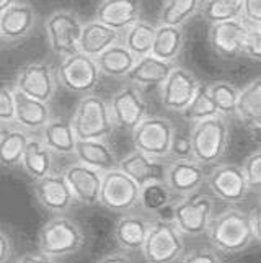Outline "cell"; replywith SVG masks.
<instances>
[{
	"mask_svg": "<svg viewBox=\"0 0 261 263\" xmlns=\"http://www.w3.org/2000/svg\"><path fill=\"white\" fill-rule=\"evenodd\" d=\"M75 157L78 162L92 167L102 174L119 168V160L116 152L106 141H78L75 149Z\"/></svg>",
	"mask_w": 261,
	"mask_h": 263,
	"instance_id": "26",
	"label": "cell"
},
{
	"mask_svg": "<svg viewBox=\"0 0 261 263\" xmlns=\"http://www.w3.org/2000/svg\"><path fill=\"white\" fill-rule=\"evenodd\" d=\"M38 15L28 2H16L7 10L0 12V38L4 48L18 46L33 34Z\"/></svg>",
	"mask_w": 261,
	"mask_h": 263,
	"instance_id": "15",
	"label": "cell"
},
{
	"mask_svg": "<svg viewBox=\"0 0 261 263\" xmlns=\"http://www.w3.org/2000/svg\"><path fill=\"white\" fill-rule=\"evenodd\" d=\"M12 85L16 92L41 100L44 103H51L59 85L57 69L44 61L28 62L18 69Z\"/></svg>",
	"mask_w": 261,
	"mask_h": 263,
	"instance_id": "10",
	"label": "cell"
},
{
	"mask_svg": "<svg viewBox=\"0 0 261 263\" xmlns=\"http://www.w3.org/2000/svg\"><path fill=\"white\" fill-rule=\"evenodd\" d=\"M33 193L43 210L54 216L69 213L72 206L77 203L64 174H57V172H52L48 177L34 181Z\"/></svg>",
	"mask_w": 261,
	"mask_h": 263,
	"instance_id": "14",
	"label": "cell"
},
{
	"mask_svg": "<svg viewBox=\"0 0 261 263\" xmlns=\"http://www.w3.org/2000/svg\"><path fill=\"white\" fill-rule=\"evenodd\" d=\"M175 67H176L175 62L162 61L155 58L154 54H150V56L137 59L136 66L129 72L128 79L131 84H136L140 88L162 87L167 82V79L170 77Z\"/></svg>",
	"mask_w": 261,
	"mask_h": 263,
	"instance_id": "23",
	"label": "cell"
},
{
	"mask_svg": "<svg viewBox=\"0 0 261 263\" xmlns=\"http://www.w3.org/2000/svg\"><path fill=\"white\" fill-rule=\"evenodd\" d=\"M16 92V90H15ZM51 108L49 103L36 100L22 92H16V116L15 124L26 129L28 133L43 131L44 126L51 121Z\"/></svg>",
	"mask_w": 261,
	"mask_h": 263,
	"instance_id": "25",
	"label": "cell"
},
{
	"mask_svg": "<svg viewBox=\"0 0 261 263\" xmlns=\"http://www.w3.org/2000/svg\"><path fill=\"white\" fill-rule=\"evenodd\" d=\"M119 31L110 28L98 20L87 22L84 25L82 38H80V52L93 59L100 58L106 49L119 43Z\"/></svg>",
	"mask_w": 261,
	"mask_h": 263,
	"instance_id": "28",
	"label": "cell"
},
{
	"mask_svg": "<svg viewBox=\"0 0 261 263\" xmlns=\"http://www.w3.org/2000/svg\"><path fill=\"white\" fill-rule=\"evenodd\" d=\"M191 142L194 159L206 165H217L229 147L230 128L226 116H214L193 124Z\"/></svg>",
	"mask_w": 261,
	"mask_h": 263,
	"instance_id": "4",
	"label": "cell"
},
{
	"mask_svg": "<svg viewBox=\"0 0 261 263\" xmlns=\"http://www.w3.org/2000/svg\"><path fill=\"white\" fill-rule=\"evenodd\" d=\"M244 172L253 192L261 193V149H256L244 160Z\"/></svg>",
	"mask_w": 261,
	"mask_h": 263,
	"instance_id": "40",
	"label": "cell"
},
{
	"mask_svg": "<svg viewBox=\"0 0 261 263\" xmlns=\"http://www.w3.org/2000/svg\"><path fill=\"white\" fill-rule=\"evenodd\" d=\"M140 201V186L123 170L116 168L103 175L100 206L118 214L131 213Z\"/></svg>",
	"mask_w": 261,
	"mask_h": 263,
	"instance_id": "11",
	"label": "cell"
},
{
	"mask_svg": "<svg viewBox=\"0 0 261 263\" xmlns=\"http://www.w3.org/2000/svg\"><path fill=\"white\" fill-rule=\"evenodd\" d=\"M179 263H222V258L215 249L201 247L186 252Z\"/></svg>",
	"mask_w": 261,
	"mask_h": 263,
	"instance_id": "42",
	"label": "cell"
},
{
	"mask_svg": "<svg viewBox=\"0 0 261 263\" xmlns=\"http://www.w3.org/2000/svg\"><path fill=\"white\" fill-rule=\"evenodd\" d=\"M199 15L209 25L238 20L244 15V0H204Z\"/></svg>",
	"mask_w": 261,
	"mask_h": 263,
	"instance_id": "36",
	"label": "cell"
},
{
	"mask_svg": "<svg viewBox=\"0 0 261 263\" xmlns=\"http://www.w3.org/2000/svg\"><path fill=\"white\" fill-rule=\"evenodd\" d=\"M173 123L164 116H147L136 129L131 133L132 146L158 160H165L172 154V142L175 138Z\"/></svg>",
	"mask_w": 261,
	"mask_h": 263,
	"instance_id": "8",
	"label": "cell"
},
{
	"mask_svg": "<svg viewBox=\"0 0 261 263\" xmlns=\"http://www.w3.org/2000/svg\"><path fill=\"white\" fill-rule=\"evenodd\" d=\"M185 48V31L182 26H170V25H157V34L152 54L155 58L175 62Z\"/></svg>",
	"mask_w": 261,
	"mask_h": 263,
	"instance_id": "32",
	"label": "cell"
},
{
	"mask_svg": "<svg viewBox=\"0 0 261 263\" xmlns=\"http://www.w3.org/2000/svg\"><path fill=\"white\" fill-rule=\"evenodd\" d=\"M235 116L253 131L261 126V77L250 80L240 90Z\"/></svg>",
	"mask_w": 261,
	"mask_h": 263,
	"instance_id": "30",
	"label": "cell"
},
{
	"mask_svg": "<svg viewBox=\"0 0 261 263\" xmlns=\"http://www.w3.org/2000/svg\"><path fill=\"white\" fill-rule=\"evenodd\" d=\"M167 165L168 164H164V160L146 156L136 149L119 160V170L129 175L140 188L152 181H165Z\"/></svg>",
	"mask_w": 261,
	"mask_h": 263,
	"instance_id": "22",
	"label": "cell"
},
{
	"mask_svg": "<svg viewBox=\"0 0 261 263\" xmlns=\"http://www.w3.org/2000/svg\"><path fill=\"white\" fill-rule=\"evenodd\" d=\"M250 26L244 18L209 25L208 40L214 52L222 59H235L244 56V46Z\"/></svg>",
	"mask_w": 261,
	"mask_h": 263,
	"instance_id": "17",
	"label": "cell"
},
{
	"mask_svg": "<svg viewBox=\"0 0 261 263\" xmlns=\"http://www.w3.org/2000/svg\"><path fill=\"white\" fill-rule=\"evenodd\" d=\"M102 70L96 59L77 52L74 56L62 59L57 67L59 85L77 95H90L100 84Z\"/></svg>",
	"mask_w": 261,
	"mask_h": 263,
	"instance_id": "9",
	"label": "cell"
},
{
	"mask_svg": "<svg viewBox=\"0 0 261 263\" xmlns=\"http://www.w3.org/2000/svg\"><path fill=\"white\" fill-rule=\"evenodd\" d=\"M172 160H185V159H194L193 152V142L191 134L176 133L173 142H172V154H170Z\"/></svg>",
	"mask_w": 261,
	"mask_h": 263,
	"instance_id": "41",
	"label": "cell"
},
{
	"mask_svg": "<svg viewBox=\"0 0 261 263\" xmlns=\"http://www.w3.org/2000/svg\"><path fill=\"white\" fill-rule=\"evenodd\" d=\"M16 2H20V0H0V12L7 10V8H10V7L15 5Z\"/></svg>",
	"mask_w": 261,
	"mask_h": 263,
	"instance_id": "49",
	"label": "cell"
},
{
	"mask_svg": "<svg viewBox=\"0 0 261 263\" xmlns=\"http://www.w3.org/2000/svg\"><path fill=\"white\" fill-rule=\"evenodd\" d=\"M85 243L80 224L69 216H52L38 232V250L52 258L75 255Z\"/></svg>",
	"mask_w": 261,
	"mask_h": 263,
	"instance_id": "2",
	"label": "cell"
},
{
	"mask_svg": "<svg viewBox=\"0 0 261 263\" xmlns=\"http://www.w3.org/2000/svg\"><path fill=\"white\" fill-rule=\"evenodd\" d=\"M52 164H54V154L51 152V149L43 142L41 138L31 136L23 156L22 168L34 181H38L52 174Z\"/></svg>",
	"mask_w": 261,
	"mask_h": 263,
	"instance_id": "29",
	"label": "cell"
},
{
	"mask_svg": "<svg viewBox=\"0 0 261 263\" xmlns=\"http://www.w3.org/2000/svg\"><path fill=\"white\" fill-rule=\"evenodd\" d=\"M209 93L217 106L219 115L226 118L237 115L240 90L235 85L227 82V80H215V82L209 84Z\"/></svg>",
	"mask_w": 261,
	"mask_h": 263,
	"instance_id": "38",
	"label": "cell"
},
{
	"mask_svg": "<svg viewBox=\"0 0 261 263\" xmlns=\"http://www.w3.org/2000/svg\"><path fill=\"white\" fill-rule=\"evenodd\" d=\"M142 257L147 263H175L185 255V235L172 219H154Z\"/></svg>",
	"mask_w": 261,
	"mask_h": 263,
	"instance_id": "5",
	"label": "cell"
},
{
	"mask_svg": "<svg viewBox=\"0 0 261 263\" xmlns=\"http://www.w3.org/2000/svg\"><path fill=\"white\" fill-rule=\"evenodd\" d=\"M258 28H259V31H261V26H258Z\"/></svg>",
	"mask_w": 261,
	"mask_h": 263,
	"instance_id": "51",
	"label": "cell"
},
{
	"mask_svg": "<svg viewBox=\"0 0 261 263\" xmlns=\"http://www.w3.org/2000/svg\"><path fill=\"white\" fill-rule=\"evenodd\" d=\"M70 121L78 141H105L116 128L110 103L95 93L78 100Z\"/></svg>",
	"mask_w": 261,
	"mask_h": 263,
	"instance_id": "3",
	"label": "cell"
},
{
	"mask_svg": "<svg viewBox=\"0 0 261 263\" xmlns=\"http://www.w3.org/2000/svg\"><path fill=\"white\" fill-rule=\"evenodd\" d=\"M170 210H172L170 219L176 224L183 235L197 237V235L208 234L214 219V199L209 195L194 193L176 199Z\"/></svg>",
	"mask_w": 261,
	"mask_h": 263,
	"instance_id": "7",
	"label": "cell"
},
{
	"mask_svg": "<svg viewBox=\"0 0 261 263\" xmlns=\"http://www.w3.org/2000/svg\"><path fill=\"white\" fill-rule=\"evenodd\" d=\"M214 116H219V110L209 93V84H201L199 88H197V93L193 98V102L183 111V118L188 123L196 124Z\"/></svg>",
	"mask_w": 261,
	"mask_h": 263,
	"instance_id": "37",
	"label": "cell"
},
{
	"mask_svg": "<svg viewBox=\"0 0 261 263\" xmlns=\"http://www.w3.org/2000/svg\"><path fill=\"white\" fill-rule=\"evenodd\" d=\"M206 180H208V174H206L204 165L196 159L172 160L167 165L165 183L175 196L185 198L197 193Z\"/></svg>",
	"mask_w": 261,
	"mask_h": 263,
	"instance_id": "19",
	"label": "cell"
},
{
	"mask_svg": "<svg viewBox=\"0 0 261 263\" xmlns=\"http://www.w3.org/2000/svg\"><path fill=\"white\" fill-rule=\"evenodd\" d=\"M244 56L261 62V31L258 26H250L244 46Z\"/></svg>",
	"mask_w": 261,
	"mask_h": 263,
	"instance_id": "43",
	"label": "cell"
},
{
	"mask_svg": "<svg viewBox=\"0 0 261 263\" xmlns=\"http://www.w3.org/2000/svg\"><path fill=\"white\" fill-rule=\"evenodd\" d=\"M152 224H154V219H150L147 216L136 214L132 211L126 213L114 224L113 229L114 242L118 243V247L123 252L128 253L142 252Z\"/></svg>",
	"mask_w": 261,
	"mask_h": 263,
	"instance_id": "20",
	"label": "cell"
},
{
	"mask_svg": "<svg viewBox=\"0 0 261 263\" xmlns=\"http://www.w3.org/2000/svg\"><path fill=\"white\" fill-rule=\"evenodd\" d=\"M201 4V0H164L158 13V25L183 26L199 13Z\"/></svg>",
	"mask_w": 261,
	"mask_h": 263,
	"instance_id": "35",
	"label": "cell"
},
{
	"mask_svg": "<svg viewBox=\"0 0 261 263\" xmlns=\"http://www.w3.org/2000/svg\"><path fill=\"white\" fill-rule=\"evenodd\" d=\"M173 192L165 181H152L140 188L139 206L147 214H160L173 206Z\"/></svg>",
	"mask_w": 261,
	"mask_h": 263,
	"instance_id": "34",
	"label": "cell"
},
{
	"mask_svg": "<svg viewBox=\"0 0 261 263\" xmlns=\"http://www.w3.org/2000/svg\"><path fill=\"white\" fill-rule=\"evenodd\" d=\"M31 136L28 131L20 128L18 124H2V133H0V157H2V165L5 168H16L22 167L23 156Z\"/></svg>",
	"mask_w": 261,
	"mask_h": 263,
	"instance_id": "27",
	"label": "cell"
},
{
	"mask_svg": "<svg viewBox=\"0 0 261 263\" xmlns=\"http://www.w3.org/2000/svg\"><path fill=\"white\" fill-rule=\"evenodd\" d=\"M206 183L215 198L229 204H238L245 201L248 193L251 192L244 167L230 164V162L214 165L208 174Z\"/></svg>",
	"mask_w": 261,
	"mask_h": 263,
	"instance_id": "12",
	"label": "cell"
},
{
	"mask_svg": "<svg viewBox=\"0 0 261 263\" xmlns=\"http://www.w3.org/2000/svg\"><path fill=\"white\" fill-rule=\"evenodd\" d=\"M255 133H258V136H259V139H261V126H259V128H258V129H255Z\"/></svg>",
	"mask_w": 261,
	"mask_h": 263,
	"instance_id": "50",
	"label": "cell"
},
{
	"mask_svg": "<svg viewBox=\"0 0 261 263\" xmlns=\"http://www.w3.org/2000/svg\"><path fill=\"white\" fill-rule=\"evenodd\" d=\"M84 25L85 23H82L78 13L74 10L61 8L52 12L44 20V31H46L49 49L62 59L80 52Z\"/></svg>",
	"mask_w": 261,
	"mask_h": 263,
	"instance_id": "6",
	"label": "cell"
},
{
	"mask_svg": "<svg viewBox=\"0 0 261 263\" xmlns=\"http://www.w3.org/2000/svg\"><path fill=\"white\" fill-rule=\"evenodd\" d=\"M157 34V25L147 20H139L124 31V46L137 59L152 54Z\"/></svg>",
	"mask_w": 261,
	"mask_h": 263,
	"instance_id": "33",
	"label": "cell"
},
{
	"mask_svg": "<svg viewBox=\"0 0 261 263\" xmlns=\"http://www.w3.org/2000/svg\"><path fill=\"white\" fill-rule=\"evenodd\" d=\"M39 138L57 156H75L77 136L70 120L66 118H51V121L44 126Z\"/></svg>",
	"mask_w": 261,
	"mask_h": 263,
	"instance_id": "24",
	"label": "cell"
},
{
	"mask_svg": "<svg viewBox=\"0 0 261 263\" xmlns=\"http://www.w3.org/2000/svg\"><path fill=\"white\" fill-rule=\"evenodd\" d=\"M208 239L212 249L224 255H235L247 250L255 239L251 214L247 211L229 208L214 216L208 229Z\"/></svg>",
	"mask_w": 261,
	"mask_h": 263,
	"instance_id": "1",
	"label": "cell"
},
{
	"mask_svg": "<svg viewBox=\"0 0 261 263\" xmlns=\"http://www.w3.org/2000/svg\"><path fill=\"white\" fill-rule=\"evenodd\" d=\"M64 177L74 193L77 203L84 206L100 204V195L103 186V174L82 162H74L64 172Z\"/></svg>",
	"mask_w": 261,
	"mask_h": 263,
	"instance_id": "18",
	"label": "cell"
},
{
	"mask_svg": "<svg viewBox=\"0 0 261 263\" xmlns=\"http://www.w3.org/2000/svg\"><path fill=\"white\" fill-rule=\"evenodd\" d=\"M140 0H102L96 7L95 20L124 33L129 26L140 20Z\"/></svg>",
	"mask_w": 261,
	"mask_h": 263,
	"instance_id": "21",
	"label": "cell"
},
{
	"mask_svg": "<svg viewBox=\"0 0 261 263\" xmlns=\"http://www.w3.org/2000/svg\"><path fill=\"white\" fill-rule=\"evenodd\" d=\"M242 18L248 26H261V0H244Z\"/></svg>",
	"mask_w": 261,
	"mask_h": 263,
	"instance_id": "44",
	"label": "cell"
},
{
	"mask_svg": "<svg viewBox=\"0 0 261 263\" xmlns=\"http://www.w3.org/2000/svg\"><path fill=\"white\" fill-rule=\"evenodd\" d=\"M110 110L116 128L132 133L147 118V100L139 85L128 84L113 93Z\"/></svg>",
	"mask_w": 261,
	"mask_h": 263,
	"instance_id": "13",
	"label": "cell"
},
{
	"mask_svg": "<svg viewBox=\"0 0 261 263\" xmlns=\"http://www.w3.org/2000/svg\"><path fill=\"white\" fill-rule=\"evenodd\" d=\"M96 62L102 70V76L121 79L129 76L132 67L136 66L137 58L124 46V43H116L114 46L106 49L100 58H96Z\"/></svg>",
	"mask_w": 261,
	"mask_h": 263,
	"instance_id": "31",
	"label": "cell"
},
{
	"mask_svg": "<svg viewBox=\"0 0 261 263\" xmlns=\"http://www.w3.org/2000/svg\"><path fill=\"white\" fill-rule=\"evenodd\" d=\"M16 116V92L13 85H2L0 88V120L2 124L15 123Z\"/></svg>",
	"mask_w": 261,
	"mask_h": 263,
	"instance_id": "39",
	"label": "cell"
},
{
	"mask_svg": "<svg viewBox=\"0 0 261 263\" xmlns=\"http://www.w3.org/2000/svg\"><path fill=\"white\" fill-rule=\"evenodd\" d=\"M199 85L201 82L194 77L193 72L176 66L167 82L160 87L162 105L170 111L183 113L193 102Z\"/></svg>",
	"mask_w": 261,
	"mask_h": 263,
	"instance_id": "16",
	"label": "cell"
},
{
	"mask_svg": "<svg viewBox=\"0 0 261 263\" xmlns=\"http://www.w3.org/2000/svg\"><path fill=\"white\" fill-rule=\"evenodd\" d=\"M96 263H132V260L128 255V252L118 250V252L106 253V255H103L102 258H98Z\"/></svg>",
	"mask_w": 261,
	"mask_h": 263,
	"instance_id": "47",
	"label": "cell"
},
{
	"mask_svg": "<svg viewBox=\"0 0 261 263\" xmlns=\"http://www.w3.org/2000/svg\"><path fill=\"white\" fill-rule=\"evenodd\" d=\"M15 258V242L7 229L0 232V263H12Z\"/></svg>",
	"mask_w": 261,
	"mask_h": 263,
	"instance_id": "45",
	"label": "cell"
},
{
	"mask_svg": "<svg viewBox=\"0 0 261 263\" xmlns=\"http://www.w3.org/2000/svg\"><path fill=\"white\" fill-rule=\"evenodd\" d=\"M16 263H56V261H54L52 257L46 255L44 252L36 250V252L23 253V255L16 260Z\"/></svg>",
	"mask_w": 261,
	"mask_h": 263,
	"instance_id": "46",
	"label": "cell"
},
{
	"mask_svg": "<svg viewBox=\"0 0 261 263\" xmlns=\"http://www.w3.org/2000/svg\"><path fill=\"white\" fill-rule=\"evenodd\" d=\"M251 214V222H253V232L255 239L261 243V198L258 199V203L255 206V210L250 213Z\"/></svg>",
	"mask_w": 261,
	"mask_h": 263,
	"instance_id": "48",
	"label": "cell"
}]
</instances>
